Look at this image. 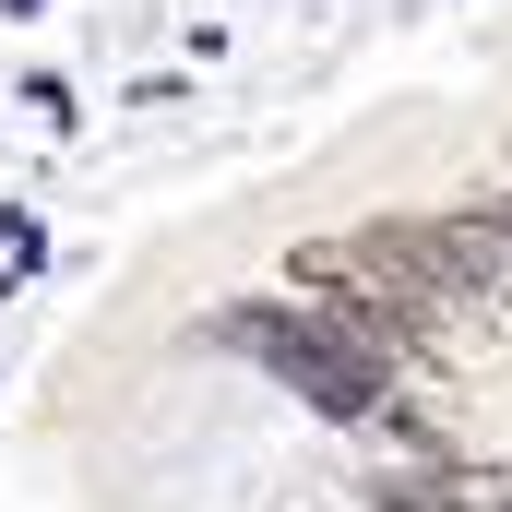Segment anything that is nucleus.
I'll use <instances>...</instances> for the list:
<instances>
[{
    "instance_id": "f257e3e1",
    "label": "nucleus",
    "mask_w": 512,
    "mask_h": 512,
    "mask_svg": "<svg viewBox=\"0 0 512 512\" xmlns=\"http://www.w3.org/2000/svg\"><path fill=\"white\" fill-rule=\"evenodd\" d=\"M298 286L322 298V310H370L393 322L405 346H477V298H465V274L441 262V227H346V239H298Z\"/></svg>"
},
{
    "instance_id": "20e7f679",
    "label": "nucleus",
    "mask_w": 512,
    "mask_h": 512,
    "mask_svg": "<svg viewBox=\"0 0 512 512\" xmlns=\"http://www.w3.org/2000/svg\"><path fill=\"white\" fill-rule=\"evenodd\" d=\"M382 501L393 512H512V465H417Z\"/></svg>"
},
{
    "instance_id": "f03ea898",
    "label": "nucleus",
    "mask_w": 512,
    "mask_h": 512,
    "mask_svg": "<svg viewBox=\"0 0 512 512\" xmlns=\"http://www.w3.org/2000/svg\"><path fill=\"white\" fill-rule=\"evenodd\" d=\"M215 334H227L239 358H262L274 382H298L322 417H382V405H393V358H405V334L370 322V310H286V298H239Z\"/></svg>"
},
{
    "instance_id": "7ed1b4c3",
    "label": "nucleus",
    "mask_w": 512,
    "mask_h": 512,
    "mask_svg": "<svg viewBox=\"0 0 512 512\" xmlns=\"http://www.w3.org/2000/svg\"><path fill=\"white\" fill-rule=\"evenodd\" d=\"M441 262L465 274V298H477V310H512V215H501V203L441 215Z\"/></svg>"
}]
</instances>
